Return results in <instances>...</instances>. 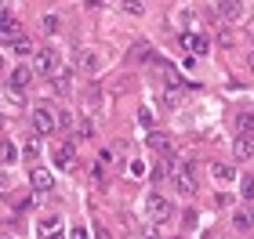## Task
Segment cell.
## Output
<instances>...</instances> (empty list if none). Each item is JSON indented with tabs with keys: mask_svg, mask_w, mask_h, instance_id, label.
I'll return each mask as SVG.
<instances>
[{
	"mask_svg": "<svg viewBox=\"0 0 254 239\" xmlns=\"http://www.w3.org/2000/svg\"><path fill=\"white\" fill-rule=\"evenodd\" d=\"M7 51H11V54H18V58H26V54H33L37 48H33V40H29V37H18V40H11V44H7Z\"/></svg>",
	"mask_w": 254,
	"mask_h": 239,
	"instance_id": "obj_13",
	"label": "cell"
},
{
	"mask_svg": "<svg viewBox=\"0 0 254 239\" xmlns=\"http://www.w3.org/2000/svg\"><path fill=\"white\" fill-rule=\"evenodd\" d=\"M218 15L229 18V22H236L240 15H244V4H240V0H218Z\"/></svg>",
	"mask_w": 254,
	"mask_h": 239,
	"instance_id": "obj_11",
	"label": "cell"
},
{
	"mask_svg": "<svg viewBox=\"0 0 254 239\" xmlns=\"http://www.w3.org/2000/svg\"><path fill=\"white\" fill-rule=\"evenodd\" d=\"M29 84H33V69H29V65H15V69H11V87L26 91Z\"/></svg>",
	"mask_w": 254,
	"mask_h": 239,
	"instance_id": "obj_9",
	"label": "cell"
},
{
	"mask_svg": "<svg viewBox=\"0 0 254 239\" xmlns=\"http://www.w3.org/2000/svg\"><path fill=\"white\" fill-rule=\"evenodd\" d=\"M51 163H55V170H69L76 163V145H69V142L51 145Z\"/></svg>",
	"mask_w": 254,
	"mask_h": 239,
	"instance_id": "obj_2",
	"label": "cell"
},
{
	"mask_svg": "<svg viewBox=\"0 0 254 239\" xmlns=\"http://www.w3.org/2000/svg\"><path fill=\"white\" fill-rule=\"evenodd\" d=\"M236 131L240 134H254V112H240L236 116Z\"/></svg>",
	"mask_w": 254,
	"mask_h": 239,
	"instance_id": "obj_17",
	"label": "cell"
},
{
	"mask_svg": "<svg viewBox=\"0 0 254 239\" xmlns=\"http://www.w3.org/2000/svg\"><path fill=\"white\" fill-rule=\"evenodd\" d=\"M211 178H214V181H233V178H236V170H233V167H225V163H211Z\"/></svg>",
	"mask_w": 254,
	"mask_h": 239,
	"instance_id": "obj_15",
	"label": "cell"
},
{
	"mask_svg": "<svg viewBox=\"0 0 254 239\" xmlns=\"http://www.w3.org/2000/svg\"><path fill=\"white\" fill-rule=\"evenodd\" d=\"M59 26H62V22L55 15H44V29H48V33H59Z\"/></svg>",
	"mask_w": 254,
	"mask_h": 239,
	"instance_id": "obj_23",
	"label": "cell"
},
{
	"mask_svg": "<svg viewBox=\"0 0 254 239\" xmlns=\"http://www.w3.org/2000/svg\"><path fill=\"white\" fill-rule=\"evenodd\" d=\"M182 48H186L192 58H200V54H207V48H211V40L203 37V33H182Z\"/></svg>",
	"mask_w": 254,
	"mask_h": 239,
	"instance_id": "obj_4",
	"label": "cell"
},
{
	"mask_svg": "<svg viewBox=\"0 0 254 239\" xmlns=\"http://www.w3.org/2000/svg\"><path fill=\"white\" fill-rule=\"evenodd\" d=\"M233 225H236L240 232H247L251 225H254V210H236V214H233Z\"/></svg>",
	"mask_w": 254,
	"mask_h": 239,
	"instance_id": "obj_16",
	"label": "cell"
},
{
	"mask_svg": "<svg viewBox=\"0 0 254 239\" xmlns=\"http://www.w3.org/2000/svg\"><path fill=\"white\" fill-rule=\"evenodd\" d=\"M76 65H80L84 73H95V69H98V54H95V51H76Z\"/></svg>",
	"mask_w": 254,
	"mask_h": 239,
	"instance_id": "obj_14",
	"label": "cell"
},
{
	"mask_svg": "<svg viewBox=\"0 0 254 239\" xmlns=\"http://www.w3.org/2000/svg\"><path fill=\"white\" fill-rule=\"evenodd\" d=\"M131 174L134 178H145V163H142V159H134V163H131Z\"/></svg>",
	"mask_w": 254,
	"mask_h": 239,
	"instance_id": "obj_25",
	"label": "cell"
},
{
	"mask_svg": "<svg viewBox=\"0 0 254 239\" xmlns=\"http://www.w3.org/2000/svg\"><path fill=\"white\" fill-rule=\"evenodd\" d=\"M18 159V149H15V142H4V167H11Z\"/></svg>",
	"mask_w": 254,
	"mask_h": 239,
	"instance_id": "obj_19",
	"label": "cell"
},
{
	"mask_svg": "<svg viewBox=\"0 0 254 239\" xmlns=\"http://www.w3.org/2000/svg\"><path fill=\"white\" fill-rule=\"evenodd\" d=\"M240 192H244V199H254V178H244V181H240Z\"/></svg>",
	"mask_w": 254,
	"mask_h": 239,
	"instance_id": "obj_22",
	"label": "cell"
},
{
	"mask_svg": "<svg viewBox=\"0 0 254 239\" xmlns=\"http://www.w3.org/2000/svg\"><path fill=\"white\" fill-rule=\"evenodd\" d=\"M62 65H59V54L55 51H37V73H44V76H55Z\"/></svg>",
	"mask_w": 254,
	"mask_h": 239,
	"instance_id": "obj_6",
	"label": "cell"
},
{
	"mask_svg": "<svg viewBox=\"0 0 254 239\" xmlns=\"http://www.w3.org/2000/svg\"><path fill=\"white\" fill-rule=\"evenodd\" d=\"M149 145H153V149H167V138L160 131H149Z\"/></svg>",
	"mask_w": 254,
	"mask_h": 239,
	"instance_id": "obj_20",
	"label": "cell"
},
{
	"mask_svg": "<svg viewBox=\"0 0 254 239\" xmlns=\"http://www.w3.org/2000/svg\"><path fill=\"white\" fill-rule=\"evenodd\" d=\"M138 127L153 131V112H149V109H142V112H138Z\"/></svg>",
	"mask_w": 254,
	"mask_h": 239,
	"instance_id": "obj_21",
	"label": "cell"
},
{
	"mask_svg": "<svg viewBox=\"0 0 254 239\" xmlns=\"http://www.w3.org/2000/svg\"><path fill=\"white\" fill-rule=\"evenodd\" d=\"M48 239H69V236H65V232H51Z\"/></svg>",
	"mask_w": 254,
	"mask_h": 239,
	"instance_id": "obj_28",
	"label": "cell"
},
{
	"mask_svg": "<svg viewBox=\"0 0 254 239\" xmlns=\"http://www.w3.org/2000/svg\"><path fill=\"white\" fill-rule=\"evenodd\" d=\"M251 69H254V54H251Z\"/></svg>",
	"mask_w": 254,
	"mask_h": 239,
	"instance_id": "obj_30",
	"label": "cell"
},
{
	"mask_svg": "<svg viewBox=\"0 0 254 239\" xmlns=\"http://www.w3.org/2000/svg\"><path fill=\"white\" fill-rule=\"evenodd\" d=\"M48 80H51V91H59V95H69V91H73V73H69V69H59Z\"/></svg>",
	"mask_w": 254,
	"mask_h": 239,
	"instance_id": "obj_10",
	"label": "cell"
},
{
	"mask_svg": "<svg viewBox=\"0 0 254 239\" xmlns=\"http://www.w3.org/2000/svg\"><path fill=\"white\" fill-rule=\"evenodd\" d=\"M171 181H175V192H178V196H196V170H192V167L175 170Z\"/></svg>",
	"mask_w": 254,
	"mask_h": 239,
	"instance_id": "obj_3",
	"label": "cell"
},
{
	"mask_svg": "<svg viewBox=\"0 0 254 239\" xmlns=\"http://www.w3.org/2000/svg\"><path fill=\"white\" fill-rule=\"evenodd\" d=\"M0 37H4V48L11 40H18V22L11 18V11H4V15H0Z\"/></svg>",
	"mask_w": 254,
	"mask_h": 239,
	"instance_id": "obj_8",
	"label": "cell"
},
{
	"mask_svg": "<svg viewBox=\"0 0 254 239\" xmlns=\"http://www.w3.org/2000/svg\"><path fill=\"white\" fill-rule=\"evenodd\" d=\"M124 11H131V15H142V4H134V0H124Z\"/></svg>",
	"mask_w": 254,
	"mask_h": 239,
	"instance_id": "obj_26",
	"label": "cell"
},
{
	"mask_svg": "<svg viewBox=\"0 0 254 239\" xmlns=\"http://www.w3.org/2000/svg\"><path fill=\"white\" fill-rule=\"evenodd\" d=\"M59 229H62L59 214H55V218H44V221H40V232H48V236H51V232H59Z\"/></svg>",
	"mask_w": 254,
	"mask_h": 239,
	"instance_id": "obj_18",
	"label": "cell"
},
{
	"mask_svg": "<svg viewBox=\"0 0 254 239\" xmlns=\"http://www.w3.org/2000/svg\"><path fill=\"white\" fill-rule=\"evenodd\" d=\"M145 239H160V236H156V232H149V236H145Z\"/></svg>",
	"mask_w": 254,
	"mask_h": 239,
	"instance_id": "obj_29",
	"label": "cell"
},
{
	"mask_svg": "<svg viewBox=\"0 0 254 239\" xmlns=\"http://www.w3.org/2000/svg\"><path fill=\"white\" fill-rule=\"evenodd\" d=\"M15 207H18V210H29V207H33V196H22V199L15 203Z\"/></svg>",
	"mask_w": 254,
	"mask_h": 239,
	"instance_id": "obj_27",
	"label": "cell"
},
{
	"mask_svg": "<svg viewBox=\"0 0 254 239\" xmlns=\"http://www.w3.org/2000/svg\"><path fill=\"white\" fill-rule=\"evenodd\" d=\"M29 185L37 189V192H51V189H55V178H51V170H44V167L29 170Z\"/></svg>",
	"mask_w": 254,
	"mask_h": 239,
	"instance_id": "obj_7",
	"label": "cell"
},
{
	"mask_svg": "<svg viewBox=\"0 0 254 239\" xmlns=\"http://www.w3.org/2000/svg\"><path fill=\"white\" fill-rule=\"evenodd\" d=\"M69 239H91V236H87L84 225H76V229H69Z\"/></svg>",
	"mask_w": 254,
	"mask_h": 239,
	"instance_id": "obj_24",
	"label": "cell"
},
{
	"mask_svg": "<svg viewBox=\"0 0 254 239\" xmlns=\"http://www.w3.org/2000/svg\"><path fill=\"white\" fill-rule=\"evenodd\" d=\"M233 152H236L240 159H251V156H254V134H240V138L233 142Z\"/></svg>",
	"mask_w": 254,
	"mask_h": 239,
	"instance_id": "obj_12",
	"label": "cell"
},
{
	"mask_svg": "<svg viewBox=\"0 0 254 239\" xmlns=\"http://www.w3.org/2000/svg\"><path fill=\"white\" fill-rule=\"evenodd\" d=\"M29 120H33V131L37 134H55V127H59V112L48 109V105H37Z\"/></svg>",
	"mask_w": 254,
	"mask_h": 239,
	"instance_id": "obj_1",
	"label": "cell"
},
{
	"mask_svg": "<svg viewBox=\"0 0 254 239\" xmlns=\"http://www.w3.org/2000/svg\"><path fill=\"white\" fill-rule=\"evenodd\" d=\"M145 210H149V218H153V221H167L171 218V203L160 196V192H153V196L145 199Z\"/></svg>",
	"mask_w": 254,
	"mask_h": 239,
	"instance_id": "obj_5",
	"label": "cell"
}]
</instances>
